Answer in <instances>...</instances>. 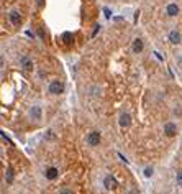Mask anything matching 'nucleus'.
<instances>
[{
    "label": "nucleus",
    "mask_w": 182,
    "mask_h": 194,
    "mask_svg": "<svg viewBox=\"0 0 182 194\" xmlns=\"http://www.w3.org/2000/svg\"><path fill=\"white\" fill-rule=\"evenodd\" d=\"M99 30H100V25H97V26H95V30H94V33H92V36H95L97 33H99Z\"/></svg>",
    "instance_id": "19"
},
{
    "label": "nucleus",
    "mask_w": 182,
    "mask_h": 194,
    "mask_svg": "<svg viewBox=\"0 0 182 194\" xmlns=\"http://www.w3.org/2000/svg\"><path fill=\"white\" fill-rule=\"evenodd\" d=\"M86 141L90 147H97V145L100 143V133L99 132H89L87 137H86Z\"/></svg>",
    "instance_id": "2"
},
{
    "label": "nucleus",
    "mask_w": 182,
    "mask_h": 194,
    "mask_svg": "<svg viewBox=\"0 0 182 194\" xmlns=\"http://www.w3.org/2000/svg\"><path fill=\"white\" fill-rule=\"evenodd\" d=\"M103 12H105V17H107V18H110V17H112V12L108 10V9H103Z\"/></svg>",
    "instance_id": "18"
},
{
    "label": "nucleus",
    "mask_w": 182,
    "mask_h": 194,
    "mask_svg": "<svg viewBox=\"0 0 182 194\" xmlns=\"http://www.w3.org/2000/svg\"><path fill=\"white\" fill-rule=\"evenodd\" d=\"M103 186H105V189L112 191V189H115V188H116V179H115L113 176H105V179H103Z\"/></svg>",
    "instance_id": "7"
},
{
    "label": "nucleus",
    "mask_w": 182,
    "mask_h": 194,
    "mask_svg": "<svg viewBox=\"0 0 182 194\" xmlns=\"http://www.w3.org/2000/svg\"><path fill=\"white\" fill-rule=\"evenodd\" d=\"M118 122H120L121 127H130V125H131V117H130V114H121Z\"/></svg>",
    "instance_id": "10"
},
{
    "label": "nucleus",
    "mask_w": 182,
    "mask_h": 194,
    "mask_svg": "<svg viewBox=\"0 0 182 194\" xmlns=\"http://www.w3.org/2000/svg\"><path fill=\"white\" fill-rule=\"evenodd\" d=\"M72 40H74V36H72V33H69V31H66V33L62 35V41L66 44H71Z\"/></svg>",
    "instance_id": "12"
},
{
    "label": "nucleus",
    "mask_w": 182,
    "mask_h": 194,
    "mask_svg": "<svg viewBox=\"0 0 182 194\" xmlns=\"http://www.w3.org/2000/svg\"><path fill=\"white\" fill-rule=\"evenodd\" d=\"M143 48H144V44H143V40H141V38H136L135 41H133V46H131L133 53H141Z\"/></svg>",
    "instance_id": "8"
},
{
    "label": "nucleus",
    "mask_w": 182,
    "mask_h": 194,
    "mask_svg": "<svg viewBox=\"0 0 182 194\" xmlns=\"http://www.w3.org/2000/svg\"><path fill=\"white\" fill-rule=\"evenodd\" d=\"M48 91L51 92V94H54V95H58V94H62L64 92V84L61 82V81H51V84H49V87H48Z\"/></svg>",
    "instance_id": "1"
},
{
    "label": "nucleus",
    "mask_w": 182,
    "mask_h": 194,
    "mask_svg": "<svg viewBox=\"0 0 182 194\" xmlns=\"http://www.w3.org/2000/svg\"><path fill=\"white\" fill-rule=\"evenodd\" d=\"M166 13H167L169 17H176V15L179 13V7H177V3H169L167 9H166Z\"/></svg>",
    "instance_id": "9"
},
{
    "label": "nucleus",
    "mask_w": 182,
    "mask_h": 194,
    "mask_svg": "<svg viewBox=\"0 0 182 194\" xmlns=\"http://www.w3.org/2000/svg\"><path fill=\"white\" fill-rule=\"evenodd\" d=\"M8 18H10L12 25H15V26L22 23V15H20V12H17V10H12L8 13Z\"/></svg>",
    "instance_id": "5"
},
{
    "label": "nucleus",
    "mask_w": 182,
    "mask_h": 194,
    "mask_svg": "<svg viewBox=\"0 0 182 194\" xmlns=\"http://www.w3.org/2000/svg\"><path fill=\"white\" fill-rule=\"evenodd\" d=\"M59 194H74V192H72V191H71V189H67V188H64V189H61V191H59Z\"/></svg>",
    "instance_id": "17"
},
{
    "label": "nucleus",
    "mask_w": 182,
    "mask_h": 194,
    "mask_svg": "<svg viewBox=\"0 0 182 194\" xmlns=\"http://www.w3.org/2000/svg\"><path fill=\"white\" fill-rule=\"evenodd\" d=\"M58 175H59V169L54 168V166L48 168L46 171H44V176H46V179H49V181H54L56 178H58Z\"/></svg>",
    "instance_id": "6"
},
{
    "label": "nucleus",
    "mask_w": 182,
    "mask_h": 194,
    "mask_svg": "<svg viewBox=\"0 0 182 194\" xmlns=\"http://www.w3.org/2000/svg\"><path fill=\"white\" fill-rule=\"evenodd\" d=\"M164 135L166 137H176L177 135V125L176 123H172V122H169V123H166L164 125Z\"/></svg>",
    "instance_id": "3"
},
{
    "label": "nucleus",
    "mask_w": 182,
    "mask_h": 194,
    "mask_svg": "<svg viewBox=\"0 0 182 194\" xmlns=\"http://www.w3.org/2000/svg\"><path fill=\"white\" fill-rule=\"evenodd\" d=\"M5 178H7V181H8V183H12V181H13V169H12V168H7Z\"/></svg>",
    "instance_id": "13"
},
{
    "label": "nucleus",
    "mask_w": 182,
    "mask_h": 194,
    "mask_svg": "<svg viewBox=\"0 0 182 194\" xmlns=\"http://www.w3.org/2000/svg\"><path fill=\"white\" fill-rule=\"evenodd\" d=\"M176 183L179 184V186H182V171H177L176 173Z\"/></svg>",
    "instance_id": "14"
},
{
    "label": "nucleus",
    "mask_w": 182,
    "mask_h": 194,
    "mask_svg": "<svg viewBox=\"0 0 182 194\" xmlns=\"http://www.w3.org/2000/svg\"><path fill=\"white\" fill-rule=\"evenodd\" d=\"M23 64H25V66H23V68H25V69H30V68H31V63L28 61L26 58H23Z\"/></svg>",
    "instance_id": "16"
},
{
    "label": "nucleus",
    "mask_w": 182,
    "mask_h": 194,
    "mask_svg": "<svg viewBox=\"0 0 182 194\" xmlns=\"http://www.w3.org/2000/svg\"><path fill=\"white\" fill-rule=\"evenodd\" d=\"M169 41H171L172 44H179L180 43V33L179 31H171V33H169Z\"/></svg>",
    "instance_id": "11"
},
{
    "label": "nucleus",
    "mask_w": 182,
    "mask_h": 194,
    "mask_svg": "<svg viewBox=\"0 0 182 194\" xmlns=\"http://www.w3.org/2000/svg\"><path fill=\"white\" fill-rule=\"evenodd\" d=\"M30 117L33 120H36V122H39V120L43 119V110H41V107L39 106H33L30 109Z\"/></svg>",
    "instance_id": "4"
},
{
    "label": "nucleus",
    "mask_w": 182,
    "mask_h": 194,
    "mask_svg": "<svg viewBox=\"0 0 182 194\" xmlns=\"http://www.w3.org/2000/svg\"><path fill=\"white\" fill-rule=\"evenodd\" d=\"M153 173H154V171H153V168H151V166H146V168H144V176H146V178L153 176Z\"/></svg>",
    "instance_id": "15"
}]
</instances>
